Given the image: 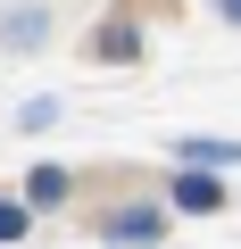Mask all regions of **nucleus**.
<instances>
[{
	"instance_id": "1",
	"label": "nucleus",
	"mask_w": 241,
	"mask_h": 249,
	"mask_svg": "<svg viewBox=\"0 0 241 249\" xmlns=\"http://www.w3.org/2000/svg\"><path fill=\"white\" fill-rule=\"evenodd\" d=\"M175 208H183V216H208V208H224V183H216L208 166H183V175H175Z\"/></svg>"
},
{
	"instance_id": "2",
	"label": "nucleus",
	"mask_w": 241,
	"mask_h": 249,
	"mask_svg": "<svg viewBox=\"0 0 241 249\" xmlns=\"http://www.w3.org/2000/svg\"><path fill=\"white\" fill-rule=\"evenodd\" d=\"M100 232H108V241H158V232H167V216H150V208H133V216H108Z\"/></svg>"
},
{
	"instance_id": "3",
	"label": "nucleus",
	"mask_w": 241,
	"mask_h": 249,
	"mask_svg": "<svg viewBox=\"0 0 241 249\" xmlns=\"http://www.w3.org/2000/svg\"><path fill=\"white\" fill-rule=\"evenodd\" d=\"M92 50H100V58H133V50H142V34H133V25H100V34H92Z\"/></svg>"
},
{
	"instance_id": "4",
	"label": "nucleus",
	"mask_w": 241,
	"mask_h": 249,
	"mask_svg": "<svg viewBox=\"0 0 241 249\" xmlns=\"http://www.w3.org/2000/svg\"><path fill=\"white\" fill-rule=\"evenodd\" d=\"M241 142H183V166H233Z\"/></svg>"
},
{
	"instance_id": "5",
	"label": "nucleus",
	"mask_w": 241,
	"mask_h": 249,
	"mask_svg": "<svg viewBox=\"0 0 241 249\" xmlns=\"http://www.w3.org/2000/svg\"><path fill=\"white\" fill-rule=\"evenodd\" d=\"M25 199H34V208H50V199H67V175H58V166H34V183H25Z\"/></svg>"
},
{
	"instance_id": "6",
	"label": "nucleus",
	"mask_w": 241,
	"mask_h": 249,
	"mask_svg": "<svg viewBox=\"0 0 241 249\" xmlns=\"http://www.w3.org/2000/svg\"><path fill=\"white\" fill-rule=\"evenodd\" d=\"M0 241H25V208L17 199H0Z\"/></svg>"
},
{
	"instance_id": "7",
	"label": "nucleus",
	"mask_w": 241,
	"mask_h": 249,
	"mask_svg": "<svg viewBox=\"0 0 241 249\" xmlns=\"http://www.w3.org/2000/svg\"><path fill=\"white\" fill-rule=\"evenodd\" d=\"M216 9H224V17H233V25H241V0H216Z\"/></svg>"
}]
</instances>
